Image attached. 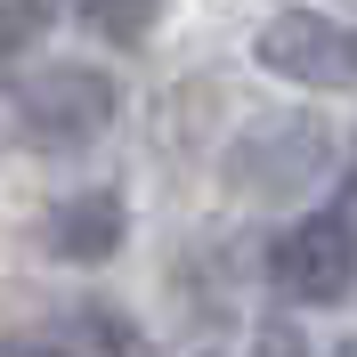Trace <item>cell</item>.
I'll return each mask as SVG.
<instances>
[{"label": "cell", "instance_id": "6da1fadb", "mask_svg": "<svg viewBox=\"0 0 357 357\" xmlns=\"http://www.w3.org/2000/svg\"><path fill=\"white\" fill-rule=\"evenodd\" d=\"M325 162H333V138H325L317 114H268V122H252V130L227 146V178H236L244 195H292V187H309Z\"/></svg>", "mask_w": 357, "mask_h": 357}, {"label": "cell", "instance_id": "3957f363", "mask_svg": "<svg viewBox=\"0 0 357 357\" xmlns=\"http://www.w3.org/2000/svg\"><path fill=\"white\" fill-rule=\"evenodd\" d=\"M268 276H276L284 301H309V309L341 301V292L357 284V227L341 220V211L292 220L284 236H276V252H268Z\"/></svg>", "mask_w": 357, "mask_h": 357}, {"label": "cell", "instance_id": "52a82bcc", "mask_svg": "<svg viewBox=\"0 0 357 357\" xmlns=\"http://www.w3.org/2000/svg\"><path fill=\"white\" fill-rule=\"evenodd\" d=\"M33 33H41V8L33 0H0V57H17Z\"/></svg>", "mask_w": 357, "mask_h": 357}, {"label": "cell", "instance_id": "277c9868", "mask_svg": "<svg viewBox=\"0 0 357 357\" xmlns=\"http://www.w3.org/2000/svg\"><path fill=\"white\" fill-rule=\"evenodd\" d=\"M260 66L301 82V89H349L357 82V33L333 24V17H317V8H284L260 33Z\"/></svg>", "mask_w": 357, "mask_h": 357}, {"label": "cell", "instance_id": "8fae6325", "mask_svg": "<svg viewBox=\"0 0 357 357\" xmlns=\"http://www.w3.org/2000/svg\"><path fill=\"white\" fill-rule=\"evenodd\" d=\"M333 357H357V341H341V349H333Z\"/></svg>", "mask_w": 357, "mask_h": 357}, {"label": "cell", "instance_id": "9c48e42d", "mask_svg": "<svg viewBox=\"0 0 357 357\" xmlns=\"http://www.w3.org/2000/svg\"><path fill=\"white\" fill-rule=\"evenodd\" d=\"M252 357H301V333H292V325H260Z\"/></svg>", "mask_w": 357, "mask_h": 357}, {"label": "cell", "instance_id": "30bf717a", "mask_svg": "<svg viewBox=\"0 0 357 357\" xmlns=\"http://www.w3.org/2000/svg\"><path fill=\"white\" fill-rule=\"evenodd\" d=\"M33 8H41V17H49V8H82V0H33Z\"/></svg>", "mask_w": 357, "mask_h": 357}, {"label": "cell", "instance_id": "7a4b0ae2", "mask_svg": "<svg viewBox=\"0 0 357 357\" xmlns=\"http://www.w3.org/2000/svg\"><path fill=\"white\" fill-rule=\"evenodd\" d=\"M17 122H24V138H41L57 155L66 146H89L114 122V82L98 66H41L17 89Z\"/></svg>", "mask_w": 357, "mask_h": 357}, {"label": "cell", "instance_id": "8992f818", "mask_svg": "<svg viewBox=\"0 0 357 357\" xmlns=\"http://www.w3.org/2000/svg\"><path fill=\"white\" fill-rule=\"evenodd\" d=\"M162 0H82V17L106 33V41H146V24H155Z\"/></svg>", "mask_w": 357, "mask_h": 357}, {"label": "cell", "instance_id": "ba28073f", "mask_svg": "<svg viewBox=\"0 0 357 357\" xmlns=\"http://www.w3.org/2000/svg\"><path fill=\"white\" fill-rule=\"evenodd\" d=\"M0 357H82V349L57 333H24V341H0Z\"/></svg>", "mask_w": 357, "mask_h": 357}, {"label": "cell", "instance_id": "5b68a950", "mask_svg": "<svg viewBox=\"0 0 357 357\" xmlns=\"http://www.w3.org/2000/svg\"><path fill=\"white\" fill-rule=\"evenodd\" d=\"M49 252L73 268H98L122 252V195L114 187H89V195H66L49 211Z\"/></svg>", "mask_w": 357, "mask_h": 357}]
</instances>
